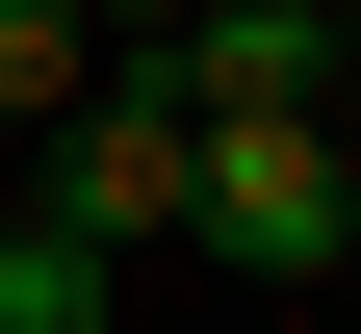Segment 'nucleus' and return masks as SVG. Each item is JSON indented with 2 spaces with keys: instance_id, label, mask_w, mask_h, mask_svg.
I'll return each instance as SVG.
<instances>
[{
  "instance_id": "f257e3e1",
  "label": "nucleus",
  "mask_w": 361,
  "mask_h": 334,
  "mask_svg": "<svg viewBox=\"0 0 361 334\" xmlns=\"http://www.w3.org/2000/svg\"><path fill=\"white\" fill-rule=\"evenodd\" d=\"M180 231H207V257L233 283H336L361 257V155H336V103H180Z\"/></svg>"
},
{
  "instance_id": "f03ea898",
  "label": "nucleus",
  "mask_w": 361,
  "mask_h": 334,
  "mask_svg": "<svg viewBox=\"0 0 361 334\" xmlns=\"http://www.w3.org/2000/svg\"><path fill=\"white\" fill-rule=\"evenodd\" d=\"M26 231H78V257H155V231H180V103H155L129 52L52 103V180H26Z\"/></svg>"
},
{
  "instance_id": "7ed1b4c3",
  "label": "nucleus",
  "mask_w": 361,
  "mask_h": 334,
  "mask_svg": "<svg viewBox=\"0 0 361 334\" xmlns=\"http://www.w3.org/2000/svg\"><path fill=\"white\" fill-rule=\"evenodd\" d=\"M129 77L155 103H336V0H155Z\"/></svg>"
},
{
  "instance_id": "20e7f679",
  "label": "nucleus",
  "mask_w": 361,
  "mask_h": 334,
  "mask_svg": "<svg viewBox=\"0 0 361 334\" xmlns=\"http://www.w3.org/2000/svg\"><path fill=\"white\" fill-rule=\"evenodd\" d=\"M78 77H104V0H0V129H52Z\"/></svg>"
},
{
  "instance_id": "39448f33",
  "label": "nucleus",
  "mask_w": 361,
  "mask_h": 334,
  "mask_svg": "<svg viewBox=\"0 0 361 334\" xmlns=\"http://www.w3.org/2000/svg\"><path fill=\"white\" fill-rule=\"evenodd\" d=\"M0 206H26V180H0Z\"/></svg>"
}]
</instances>
